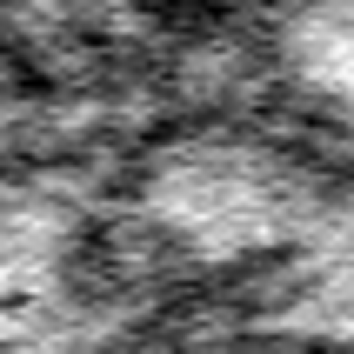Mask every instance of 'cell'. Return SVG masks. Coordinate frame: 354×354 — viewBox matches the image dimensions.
Masks as SVG:
<instances>
[{
	"instance_id": "6da1fadb",
	"label": "cell",
	"mask_w": 354,
	"mask_h": 354,
	"mask_svg": "<svg viewBox=\"0 0 354 354\" xmlns=\"http://www.w3.org/2000/svg\"><path fill=\"white\" fill-rule=\"evenodd\" d=\"M160 341H354V154L221 94L120 147Z\"/></svg>"
},
{
	"instance_id": "7a4b0ae2",
	"label": "cell",
	"mask_w": 354,
	"mask_h": 354,
	"mask_svg": "<svg viewBox=\"0 0 354 354\" xmlns=\"http://www.w3.org/2000/svg\"><path fill=\"white\" fill-rule=\"evenodd\" d=\"M127 140L0 154V348L160 341L120 207Z\"/></svg>"
},
{
	"instance_id": "277c9868",
	"label": "cell",
	"mask_w": 354,
	"mask_h": 354,
	"mask_svg": "<svg viewBox=\"0 0 354 354\" xmlns=\"http://www.w3.org/2000/svg\"><path fill=\"white\" fill-rule=\"evenodd\" d=\"M180 100V80H127V74H80L40 54L0 7V154L34 147H100L154 127Z\"/></svg>"
},
{
	"instance_id": "5b68a950",
	"label": "cell",
	"mask_w": 354,
	"mask_h": 354,
	"mask_svg": "<svg viewBox=\"0 0 354 354\" xmlns=\"http://www.w3.org/2000/svg\"><path fill=\"white\" fill-rule=\"evenodd\" d=\"M40 54L80 74L174 80V67L248 0H0Z\"/></svg>"
},
{
	"instance_id": "3957f363",
	"label": "cell",
	"mask_w": 354,
	"mask_h": 354,
	"mask_svg": "<svg viewBox=\"0 0 354 354\" xmlns=\"http://www.w3.org/2000/svg\"><path fill=\"white\" fill-rule=\"evenodd\" d=\"M174 80L354 154V0H248Z\"/></svg>"
}]
</instances>
